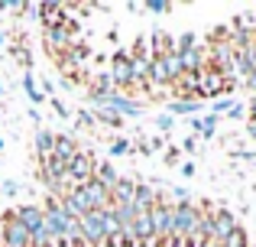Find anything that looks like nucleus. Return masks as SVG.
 <instances>
[{"instance_id": "f8f14e48", "label": "nucleus", "mask_w": 256, "mask_h": 247, "mask_svg": "<svg viewBox=\"0 0 256 247\" xmlns=\"http://www.w3.org/2000/svg\"><path fill=\"white\" fill-rule=\"evenodd\" d=\"M156 202H159L156 189H152L150 182H136V189H133V205H136V211H150Z\"/></svg>"}, {"instance_id": "f3484780", "label": "nucleus", "mask_w": 256, "mask_h": 247, "mask_svg": "<svg viewBox=\"0 0 256 247\" xmlns=\"http://www.w3.org/2000/svg\"><path fill=\"white\" fill-rule=\"evenodd\" d=\"M94 124H104V127H124V117H117L114 111H104V108H94Z\"/></svg>"}, {"instance_id": "7ed1b4c3", "label": "nucleus", "mask_w": 256, "mask_h": 247, "mask_svg": "<svg viewBox=\"0 0 256 247\" xmlns=\"http://www.w3.org/2000/svg\"><path fill=\"white\" fill-rule=\"evenodd\" d=\"M110 82H114V91H120V95H130L133 91V59H130V49H117L110 59Z\"/></svg>"}, {"instance_id": "b1692460", "label": "nucleus", "mask_w": 256, "mask_h": 247, "mask_svg": "<svg viewBox=\"0 0 256 247\" xmlns=\"http://www.w3.org/2000/svg\"><path fill=\"white\" fill-rule=\"evenodd\" d=\"M182 153H198V137H194V133L182 140Z\"/></svg>"}, {"instance_id": "f257e3e1", "label": "nucleus", "mask_w": 256, "mask_h": 247, "mask_svg": "<svg viewBox=\"0 0 256 247\" xmlns=\"http://www.w3.org/2000/svg\"><path fill=\"white\" fill-rule=\"evenodd\" d=\"M234 88H237L234 75H224L211 65L204 72H198V101H218V95H230Z\"/></svg>"}, {"instance_id": "393cba45", "label": "nucleus", "mask_w": 256, "mask_h": 247, "mask_svg": "<svg viewBox=\"0 0 256 247\" xmlns=\"http://www.w3.org/2000/svg\"><path fill=\"white\" fill-rule=\"evenodd\" d=\"M78 121H82L84 127H98V124H94V111H88V108L78 111Z\"/></svg>"}, {"instance_id": "c85d7f7f", "label": "nucleus", "mask_w": 256, "mask_h": 247, "mask_svg": "<svg viewBox=\"0 0 256 247\" xmlns=\"http://www.w3.org/2000/svg\"><path fill=\"white\" fill-rule=\"evenodd\" d=\"M234 159H256L253 150H234Z\"/></svg>"}, {"instance_id": "a878e982", "label": "nucleus", "mask_w": 256, "mask_h": 247, "mask_svg": "<svg viewBox=\"0 0 256 247\" xmlns=\"http://www.w3.org/2000/svg\"><path fill=\"white\" fill-rule=\"evenodd\" d=\"M244 111H246L244 104H237V101H234V104H230V111H227V117H230V121H240V117H244Z\"/></svg>"}, {"instance_id": "20e7f679", "label": "nucleus", "mask_w": 256, "mask_h": 247, "mask_svg": "<svg viewBox=\"0 0 256 247\" xmlns=\"http://www.w3.org/2000/svg\"><path fill=\"white\" fill-rule=\"evenodd\" d=\"M208 218H211V241L208 244L220 247L234 231H237V218H234L230 208H224V205H208Z\"/></svg>"}, {"instance_id": "9d476101", "label": "nucleus", "mask_w": 256, "mask_h": 247, "mask_svg": "<svg viewBox=\"0 0 256 247\" xmlns=\"http://www.w3.org/2000/svg\"><path fill=\"white\" fill-rule=\"evenodd\" d=\"M130 231H133V244H136V247H152V224H150V211H140Z\"/></svg>"}, {"instance_id": "dca6fc26", "label": "nucleus", "mask_w": 256, "mask_h": 247, "mask_svg": "<svg viewBox=\"0 0 256 247\" xmlns=\"http://www.w3.org/2000/svg\"><path fill=\"white\" fill-rule=\"evenodd\" d=\"M192 130H194V137H204V140H211V137H214V130H218V117H214V114L194 117V121H192Z\"/></svg>"}, {"instance_id": "bb28decb", "label": "nucleus", "mask_w": 256, "mask_h": 247, "mask_svg": "<svg viewBox=\"0 0 256 247\" xmlns=\"http://www.w3.org/2000/svg\"><path fill=\"white\" fill-rule=\"evenodd\" d=\"M178 156H182V153H178V146L166 150V163H169V166H175V163H178Z\"/></svg>"}, {"instance_id": "412c9836", "label": "nucleus", "mask_w": 256, "mask_h": 247, "mask_svg": "<svg viewBox=\"0 0 256 247\" xmlns=\"http://www.w3.org/2000/svg\"><path fill=\"white\" fill-rule=\"evenodd\" d=\"M172 127H175V117H172V114H159V117H156V130H159V133H169Z\"/></svg>"}, {"instance_id": "473e14b6", "label": "nucleus", "mask_w": 256, "mask_h": 247, "mask_svg": "<svg viewBox=\"0 0 256 247\" xmlns=\"http://www.w3.org/2000/svg\"><path fill=\"white\" fill-rule=\"evenodd\" d=\"M30 121H36V127H39V121H42V114H39V108H30Z\"/></svg>"}, {"instance_id": "39448f33", "label": "nucleus", "mask_w": 256, "mask_h": 247, "mask_svg": "<svg viewBox=\"0 0 256 247\" xmlns=\"http://www.w3.org/2000/svg\"><path fill=\"white\" fill-rule=\"evenodd\" d=\"M94 166H98V159H94L88 150H78V156L65 163V179L72 182V189L91 182V179H94Z\"/></svg>"}, {"instance_id": "2f4dec72", "label": "nucleus", "mask_w": 256, "mask_h": 247, "mask_svg": "<svg viewBox=\"0 0 256 247\" xmlns=\"http://www.w3.org/2000/svg\"><path fill=\"white\" fill-rule=\"evenodd\" d=\"M150 146H152V153H159V150H162V137H152Z\"/></svg>"}, {"instance_id": "4be33fe9", "label": "nucleus", "mask_w": 256, "mask_h": 247, "mask_svg": "<svg viewBox=\"0 0 256 247\" xmlns=\"http://www.w3.org/2000/svg\"><path fill=\"white\" fill-rule=\"evenodd\" d=\"M49 104H52V111H56L58 117H65V121H68V117H72V111H68V108H65V104H62V98H58V95H56V98H49Z\"/></svg>"}, {"instance_id": "6e6552de", "label": "nucleus", "mask_w": 256, "mask_h": 247, "mask_svg": "<svg viewBox=\"0 0 256 247\" xmlns=\"http://www.w3.org/2000/svg\"><path fill=\"white\" fill-rule=\"evenodd\" d=\"M72 13L65 10V4H39V20H42V30H58L65 26Z\"/></svg>"}, {"instance_id": "1a4fd4ad", "label": "nucleus", "mask_w": 256, "mask_h": 247, "mask_svg": "<svg viewBox=\"0 0 256 247\" xmlns=\"http://www.w3.org/2000/svg\"><path fill=\"white\" fill-rule=\"evenodd\" d=\"M78 140L72 137V133H56V140H52V156L58 159V163H68V159L78 156Z\"/></svg>"}, {"instance_id": "423d86ee", "label": "nucleus", "mask_w": 256, "mask_h": 247, "mask_svg": "<svg viewBox=\"0 0 256 247\" xmlns=\"http://www.w3.org/2000/svg\"><path fill=\"white\" fill-rule=\"evenodd\" d=\"M182 75V62L175 52H166V56L152 59V69H150V85H172L175 78Z\"/></svg>"}, {"instance_id": "f704fd0d", "label": "nucleus", "mask_w": 256, "mask_h": 247, "mask_svg": "<svg viewBox=\"0 0 256 247\" xmlns=\"http://www.w3.org/2000/svg\"><path fill=\"white\" fill-rule=\"evenodd\" d=\"M0 153H4V140H0Z\"/></svg>"}, {"instance_id": "0eeeda50", "label": "nucleus", "mask_w": 256, "mask_h": 247, "mask_svg": "<svg viewBox=\"0 0 256 247\" xmlns=\"http://www.w3.org/2000/svg\"><path fill=\"white\" fill-rule=\"evenodd\" d=\"M72 43H75V36H72L65 26H58V30H42V46H46V52H49L52 59L65 56Z\"/></svg>"}, {"instance_id": "aec40b11", "label": "nucleus", "mask_w": 256, "mask_h": 247, "mask_svg": "<svg viewBox=\"0 0 256 247\" xmlns=\"http://www.w3.org/2000/svg\"><path fill=\"white\" fill-rule=\"evenodd\" d=\"M130 153H133V143L126 137H117L110 143V156H130Z\"/></svg>"}, {"instance_id": "4468645a", "label": "nucleus", "mask_w": 256, "mask_h": 247, "mask_svg": "<svg viewBox=\"0 0 256 247\" xmlns=\"http://www.w3.org/2000/svg\"><path fill=\"white\" fill-rule=\"evenodd\" d=\"M201 104L204 101H166V114H172V117H198V111H201Z\"/></svg>"}, {"instance_id": "cd10ccee", "label": "nucleus", "mask_w": 256, "mask_h": 247, "mask_svg": "<svg viewBox=\"0 0 256 247\" xmlns=\"http://www.w3.org/2000/svg\"><path fill=\"white\" fill-rule=\"evenodd\" d=\"M178 172H182L185 179H192V176H194L198 169H194V163H182V169H178Z\"/></svg>"}, {"instance_id": "f03ea898", "label": "nucleus", "mask_w": 256, "mask_h": 247, "mask_svg": "<svg viewBox=\"0 0 256 247\" xmlns=\"http://www.w3.org/2000/svg\"><path fill=\"white\" fill-rule=\"evenodd\" d=\"M0 247H32L30 231L20 224V218H16L13 208H6L4 215H0Z\"/></svg>"}, {"instance_id": "a211bd4d", "label": "nucleus", "mask_w": 256, "mask_h": 247, "mask_svg": "<svg viewBox=\"0 0 256 247\" xmlns=\"http://www.w3.org/2000/svg\"><path fill=\"white\" fill-rule=\"evenodd\" d=\"M146 13H152V17H166V13L175 10V4H169V0H146V4H140Z\"/></svg>"}, {"instance_id": "7c9ffc66", "label": "nucleus", "mask_w": 256, "mask_h": 247, "mask_svg": "<svg viewBox=\"0 0 256 247\" xmlns=\"http://www.w3.org/2000/svg\"><path fill=\"white\" fill-rule=\"evenodd\" d=\"M246 133L256 140V117H250V121H246Z\"/></svg>"}, {"instance_id": "5701e85b", "label": "nucleus", "mask_w": 256, "mask_h": 247, "mask_svg": "<svg viewBox=\"0 0 256 247\" xmlns=\"http://www.w3.org/2000/svg\"><path fill=\"white\" fill-rule=\"evenodd\" d=\"M230 104H234V98H218L211 114H214V117H218V114H227V111H230Z\"/></svg>"}, {"instance_id": "72a5a7b5", "label": "nucleus", "mask_w": 256, "mask_h": 247, "mask_svg": "<svg viewBox=\"0 0 256 247\" xmlns=\"http://www.w3.org/2000/svg\"><path fill=\"white\" fill-rule=\"evenodd\" d=\"M246 108H250V117H256V95H250V104H246Z\"/></svg>"}, {"instance_id": "9b49d317", "label": "nucleus", "mask_w": 256, "mask_h": 247, "mask_svg": "<svg viewBox=\"0 0 256 247\" xmlns=\"http://www.w3.org/2000/svg\"><path fill=\"white\" fill-rule=\"evenodd\" d=\"M120 179H124V176L117 172V166H114V163H98V166H94V182H98V185H104L107 192H114V189H117V182H120Z\"/></svg>"}, {"instance_id": "2eb2a0df", "label": "nucleus", "mask_w": 256, "mask_h": 247, "mask_svg": "<svg viewBox=\"0 0 256 247\" xmlns=\"http://www.w3.org/2000/svg\"><path fill=\"white\" fill-rule=\"evenodd\" d=\"M52 140H56V133H49L46 127H36V140H32V143H36V159L39 163H46V159L52 156Z\"/></svg>"}, {"instance_id": "ddd939ff", "label": "nucleus", "mask_w": 256, "mask_h": 247, "mask_svg": "<svg viewBox=\"0 0 256 247\" xmlns=\"http://www.w3.org/2000/svg\"><path fill=\"white\" fill-rule=\"evenodd\" d=\"M23 88H26V98H30V108H39V104L46 101L42 88H39V78H36V72H32V69L23 72Z\"/></svg>"}, {"instance_id": "c9c22d12", "label": "nucleus", "mask_w": 256, "mask_h": 247, "mask_svg": "<svg viewBox=\"0 0 256 247\" xmlns=\"http://www.w3.org/2000/svg\"><path fill=\"white\" fill-rule=\"evenodd\" d=\"M0 95H4V85H0Z\"/></svg>"}, {"instance_id": "c756f323", "label": "nucleus", "mask_w": 256, "mask_h": 247, "mask_svg": "<svg viewBox=\"0 0 256 247\" xmlns=\"http://www.w3.org/2000/svg\"><path fill=\"white\" fill-rule=\"evenodd\" d=\"M4 192L6 195H20V185L16 182H4Z\"/></svg>"}, {"instance_id": "6ab92c4d", "label": "nucleus", "mask_w": 256, "mask_h": 247, "mask_svg": "<svg viewBox=\"0 0 256 247\" xmlns=\"http://www.w3.org/2000/svg\"><path fill=\"white\" fill-rule=\"evenodd\" d=\"M13 59L23 65V72H26V69H32V56H30V49H26V43H23V46L13 43Z\"/></svg>"}]
</instances>
